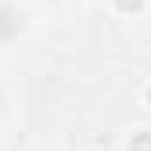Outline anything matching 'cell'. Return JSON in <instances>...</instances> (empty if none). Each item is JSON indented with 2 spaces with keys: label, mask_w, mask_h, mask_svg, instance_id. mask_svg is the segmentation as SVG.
<instances>
[{
  "label": "cell",
  "mask_w": 151,
  "mask_h": 151,
  "mask_svg": "<svg viewBox=\"0 0 151 151\" xmlns=\"http://www.w3.org/2000/svg\"><path fill=\"white\" fill-rule=\"evenodd\" d=\"M119 4H122V7L129 11V7H140V0H119Z\"/></svg>",
  "instance_id": "cell-1"
}]
</instances>
